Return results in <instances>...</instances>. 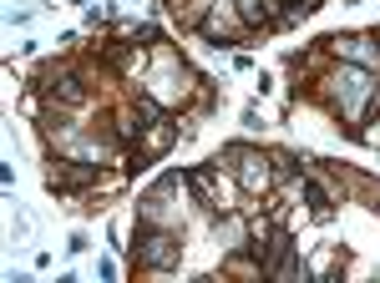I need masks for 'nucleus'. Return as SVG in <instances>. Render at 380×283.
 Masks as SVG:
<instances>
[{"mask_svg":"<svg viewBox=\"0 0 380 283\" xmlns=\"http://www.w3.org/2000/svg\"><path fill=\"white\" fill-rule=\"evenodd\" d=\"M142 258H147V263H173V258H178L173 233H153V238H147V248H142Z\"/></svg>","mask_w":380,"mask_h":283,"instance_id":"f257e3e1","label":"nucleus"}]
</instances>
